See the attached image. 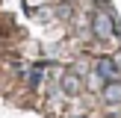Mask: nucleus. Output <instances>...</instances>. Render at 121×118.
<instances>
[{
  "instance_id": "3",
  "label": "nucleus",
  "mask_w": 121,
  "mask_h": 118,
  "mask_svg": "<svg viewBox=\"0 0 121 118\" xmlns=\"http://www.w3.org/2000/svg\"><path fill=\"white\" fill-rule=\"evenodd\" d=\"M62 92L71 94V97L83 92V77L77 74V71H65V74H62Z\"/></svg>"
},
{
  "instance_id": "2",
  "label": "nucleus",
  "mask_w": 121,
  "mask_h": 118,
  "mask_svg": "<svg viewBox=\"0 0 121 118\" xmlns=\"http://www.w3.org/2000/svg\"><path fill=\"white\" fill-rule=\"evenodd\" d=\"M95 80L98 83H112V80H118V62L112 56H100V59H95Z\"/></svg>"
},
{
  "instance_id": "4",
  "label": "nucleus",
  "mask_w": 121,
  "mask_h": 118,
  "mask_svg": "<svg viewBox=\"0 0 121 118\" xmlns=\"http://www.w3.org/2000/svg\"><path fill=\"white\" fill-rule=\"evenodd\" d=\"M100 97H104L106 106H118L121 103V80H112L100 88Z\"/></svg>"
},
{
  "instance_id": "1",
  "label": "nucleus",
  "mask_w": 121,
  "mask_h": 118,
  "mask_svg": "<svg viewBox=\"0 0 121 118\" xmlns=\"http://www.w3.org/2000/svg\"><path fill=\"white\" fill-rule=\"evenodd\" d=\"M92 33H95V38L109 41L112 35L118 33V21H115V15H112L109 9H95V12H92Z\"/></svg>"
}]
</instances>
